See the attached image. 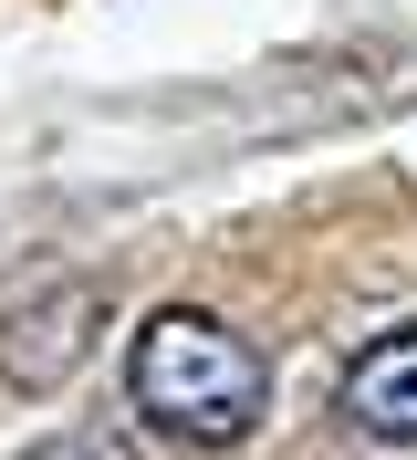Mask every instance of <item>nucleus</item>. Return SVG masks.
Listing matches in <instances>:
<instances>
[{"label": "nucleus", "mask_w": 417, "mask_h": 460, "mask_svg": "<svg viewBox=\"0 0 417 460\" xmlns=\"http://www.w3.org/2000/svg\"><path fill=\"white\" fill-rule=\"evenodd\" d=\"M344 419H355L365 439H417V324L376 335L355 367H344Z\"/></svg>", "instance_id": "f03ea898"}, {"label": "nucleus", "mask_w": 417, "mask_h": 460, "mask_svg": "<svg viewBox=\"0 0 417 460\" xmlns=\"http://www.w3.org/2000/svg\"><path fill=\"white\" fill-rule=\"evenodd\" d=\"M126 398H136L146 429L188 439V450H230V439H250V419H261V356H250L220 314L167 304V314H146L136 345H126Z\"/></svg>", "instance_id": "f257e3e1"}]
</instances>
